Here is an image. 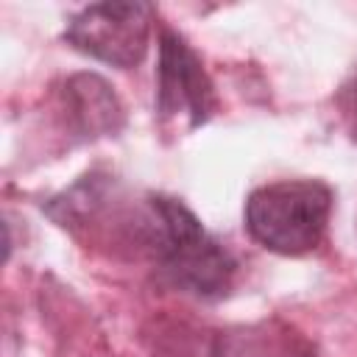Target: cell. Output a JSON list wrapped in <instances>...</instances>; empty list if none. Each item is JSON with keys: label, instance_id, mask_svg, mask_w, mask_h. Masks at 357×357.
<instances>
[{"label": "cell", "instance_id": "3", "mask_svg": "<svg viewBox=\"0 0 357 357\" xmlns=\"http://www.w3.org/2000/svg\"><path fill=\"white\" fill-rule=\"evenodd\" d=\"M153 6L142 0H106L75 11L64 25V42L112 67H137L151 45Z\"/></svg>", "mask_w": 357, "mask_h": 357}, {"label": "cell", "instance_id": "5", "mask_svg": "<svg viewBox=\"0 0 357 357\" xmlns=\"http://www.w3.org/2000/svg\"><path fill=\"white\" fill-rule=\"evenodd\" d=\"M61 112L75 139L109 137L123 128V106L114 89L95 73H78L64 81Z\"/></svg>", "mask_w": 357, "mask_h": 357}, {"label": "cell", "instance_id": "6", "mask_svg": "<svg viewBox=\"0 0 357 357\" xmlns=\"http://www.w3.org/2000/svg\"><path fill=\"white\" fill-rule=\"evenodd\" d=\"M337 109H340V117H343L346 131L351 134V139H357V75H351L340 86V92H337Z\"/></svg>", "mask_w": 357, "mask_h": 357}, {"label": "cell", "instance_id": "2", "mask_svg": "<svg viewBox=\"0 0 357 357\" xmlns=\"http://www.w3.org/2000/svg\"><path fill=\"white\" fill-rule=\"evenodd\" d=\"M332 201V187L321 178H282L262 184L245 198V231L273 254L301 257L324 240Z\"/></svg>", "mask_w": 357, "mask_h": 357}, {"label": "cell", "instance_id": "4", "mask_svg": "<svg viewBox=\"0 0 357 357\" xmlns=\"http://www.w3.org/2000/svg\"><path fill=\"white\" fill-rule=\"evenodd\" d=\"M218 109L215 84L206 75L190 42L173 31H159V67H156V114L162 123L181 120L187 131L204 126Z\"/></svg>", "mask_w": 357, "mask_h": 357}, {"label": "cell", "instance_id": "1", "mask_svg": "<svg viewBox=\"0 0 357 357\" xmlns=\"http://www.w3.org/2000/svg\"><path fill=\"white\" fill-rule=\"evenodd\" d=\"M142 243L153 251L162 279L195 298L215 301L231 290L237 259L206 231L198 215L178 198L148 195Z\"/></svg>", "mask_w": 357, "mask_h": 357}]
</instances>
